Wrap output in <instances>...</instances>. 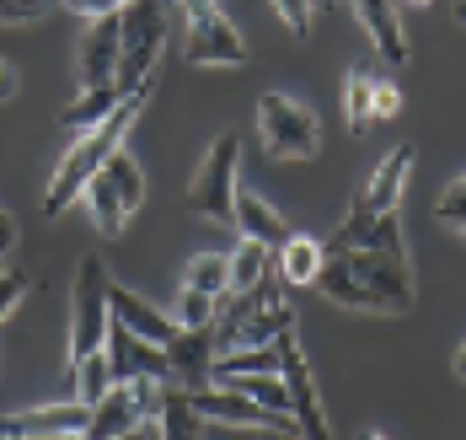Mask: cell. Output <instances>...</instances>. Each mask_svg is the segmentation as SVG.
Listing matches in <instances>:
<instances>
[{"label":"cell","instance_id":"1","mask_svg":"<svg viewBox=\"0 0 466 440\" xmlns=\"http://www.w3.org/2000/svg\"><path fill=\"white\" fill-rule=\"evenodd\" d=\"M317 291L343 306V312H375V317H402L413 312V263L408 252H380V247H360V252H327Z\"/></svg>","mask_w":466,"mask_h":440},{"label":"cell","instance_id":"2","mask_svg":"<svg viewBox=\"0 0 466 440\" xmlns=\"http://www.w3.org/2000/svg\"><path fill=\"white\" fill-rule=\"evenodd\" d=\"M150 92H156V76L145 81V87H135L129 97L118 102L96 129H86V135H76V146L59 156V167H54V178H48V194H44V215H65L76 199L86 194V183H92L96 172L124 150V140H129V129H135V118L145 113V102H150Z\"/></svg>","mask_w":466,"mask_h":440},{"label":"cell","instance_id":"3","mask_svg":"<svg viewBox=\"0 0 466 440\" xmlns=\"http://www.w3.org/2000/svg\"><path fill=\"white\" fill-rule=\"evenodd\" d=\"M408 172H413V146H391L380 156V167H375L370 178L354 189V204H349V215H343V226L327 237V252H354V247L370 242L375 220L380 215H391L397 204H402V189H408Z\"/></svg>","mask_w":466,"mask_h":440},{"label":"cell","instance_id":"4","mask_svg":"<svg viewBox=\"0 0 466 440\" xmlns=\"http://www.w3.org/2000/svg\"><path fill=\"white\" fill-rule=\"evenodd\" d=\"M107 269L102 258H81L76 269V291H70V349H65V371L76 360H86L96 349H107V328H113V306H107Z\"/></svg>","mask_w":466,"mask_h":440},{"label":"cell","instance_id":"5","mask_svg":"<svg viewBox=\"0 0 466 440\" xmlns=\"http://www.w3.org/2000/svg\"><path fill=\"white\" fill-rule=\"evenodd\" d=\"M124 22V59H118V92H135L156 76L167 49V5L161 0H129L118 11Z\"/></svg>","mask_w":466,"mask_h":440},{"label":"cell","instance_id":"6","mask_svg":"<svg viewBox=\"0 0 466 440\" xmlns=\"http://www.w3.org/2000/svg\"><path fill=\"white\" fill-rule=\"evenodd\" d=\"M86 210H92V220H96V231L102 237H118L124 226H129V215L145 204V172H140V161L129 156V150H118L102 172H96L92 183H86Z\"/></svg>","mask_w":466,"mask_h":440},{"label":"cell","instance_id":"7","mask_svg":"<svg viewBox=\"0 0 466 440\" xmlns=\"http://www.w3.org/2000/svg\"><path fill=\"white\" fill-rule=\"evenodd\" d=\"M236 167H241V140H236V129H226V135H215L209 156L198 161V172L187 183V204L215 226H236V194H241Z\"/></svg>","mask_w":466,"mask_h":440},{"label":"cell","instance_id":"8","mask_svg":"<svg viewBox=\"0 0 466 440\" xmlns=\"http://www.w3.org/2000/svg\"><path fill=\"white\" fill-rule=\"evenodd\" d=\"M258 135L274 161H311L322 150V129L311 118V107H300L284 92H263L258 97Z\"/></svg>","mask_w":466,"mask_h":440},{"label":"cell","instance_id":"9","mask_svg":"<svg viewBox=\"0 0 466 440\" xmlns=\"http://www.w3.org/2000/svg\"><path fill=\"white\" fill-rule=\"evenodd\" d=\"M187 11V59L193 65H247V44L220 0H183Z\"/></svg>","mask_w":466,"mask_h":440},{"label":"cell","instance_id":"10","mask_svg":"<svg viewBox=\"0 0 466 440\" xmlns=\"http://www.w3.org/2000/svg\"><path fill=\"white\" fill-rule=\"evenodd\" d=\"M187 403H193V414L198 419H209V425H236V430H279V435H300L295 430V419H284V414H268V408H258L247 392H236V387H198V392H187Z\"/></svg>","mask_w":466,"mask_h":440},{"label":"cell","instance_id":"11","mask_svg":"<svg viewBox=\"0 0 466 440\" xmlns=\"http://www.w3.org/2000/svg\"><path fill=\"white\" fill-rule=\"evenodd\" d=\"M284 387H289V419H295V430L300 440H332L322 419V403H317V382H311V365H306V354H300V339L289 333L284 339Z\"/></svg>","mask_w":466,"mask_h":440},{"label":"cell","instance_id":"12","mask_svg":"<svg viewBox=\"0 0 466 440\" xmlns=\"http://www.w3.org/2000/svg\"><path fill=\"white\" fill-rule=\"evenodd\" d=\"M107 371H113V382H167L172 387V360H167V349L150 339H135L124 322H113L107 328Z\"/></svg>","mask_w":466,"mask_h":440},{"label":"cell","instance_id":"13","mask_svg":"<svg viewBox=\"0 0 466 440\" xmlns=\"http://www.w3.org/2000/svg\"><path fill=\"white\" fill-rule=\"evenodd\" d=\"M118 59H124V22L113 11V16H96L81 38V92L86 87H118Z\"/></svg>","mask_w":466,"mask_h":440},{"label":"cell","instance_id":"14","mask_svg":"<svg viewBox=\"0 0 466 440\" xmlns=\"http://www.w3.org/2000/svg\"><path fill=\"white\" fill-rule=\"evenodd\" d=\"M167 360H172V387L198 392L215 382V328H183L177 339L167 343Z\"/></svg>","mask_w":466,"mask_h":440},{"label":"cell","instance_id":"15","mask_svg":"<svg viewBox=\"0 0 466 440\" xmlns=\"http://www.w3.org/2000/svg\"><path fill=\"white\" fill-rule=\"evenodd\" d=\"M92 425V403L70 397V403H48V408H27V414H11L0 419V435L22 440V435H76Z\"/></svg>","mask_w":466,"mask_h":440},{"label":"cell","instance_id":"16","mask_svg":"<svg viewBox=\"0 0 466 440\" xmlns=\"http://www.w3.org/2000/svg\"><path fill=\"white\" fill-rule=\"evenodd\" d=\"M140 425H150L140 408V392L135 382H113L92 403V425H86V440H118V435H135Z\"/></svg>","mask_w":466,"mask_h":440},{"label":"cell","instance_id":"17","mask_svg":"<svg viewBox=\"0 0 466 440\" xmlns=\"http://www.w3.org/2000/svg\"><path fill=\"white\" fill-rule=\"evenodd\" d=\"M107 306H113V322H124L135 339H150V343H161V349L183 333V328H177V317H167V312H161V306H150L145 295L124 291L118 280L107 285Z\"/></svg>","mask_w":466,"mask_h":440},{"label":"cell","instance_id":"18","mask_svg":"<svg viewBox=\"0 0 466 440\" xmlns=\"http://www.w3.org/2000/svg\"><path fill=\"white\" fill-rule=\"evenodd\" d=\"M354 16L365 27V38L375 44V54L386 65H408V33H402V5L397 0H354Z\"/></svg>","mask_w":466,"mask_h":440},{"label":"cell","instance_id":"19","mask_svg":"<svg viewBox=\"0 0 466 440\" xmlns=\"http://www.w3.org/2000/svg\"><path fill=\"white\" fill-rule=\"evenodd\" d=\"M236 231H241V237H252V242H263V247H274V252L289 242V220H284L268 199L247 194V189L236 194Z\"/></svg>","mask_w":466,"mask_h":440},{"label":"cell","instance_id":"20","mask_svg":"<svg viewBox=\"0 0 466 440\" xmlns=\"http://www.w3.org/2000/svg\"><path fill=\"white\" fill-rule=\"evenodd\" d=\"M327 263V247L317 237H300V231H289V242L274 252V274H279L284 285H317V274H322Z\"/></svg>","mask_w":466,"mask_h":440},{"label":"cell","instance_id":"21","mask_svg":"<svg viewBox=\"0 0 466 440\" xmlns=\"http://www.w3.org/2000/svg\"><path fill=\"white\" fill-rule=\"evenodd\" d=\"M263 280H274V247L241 237V242H236V252H231V295L258 291Z\"/></svg>","mask_w":466,"mask_h":440},{"label":"cell","instance_id":"22","mask_svg":"<svg viewBox=\"0 0 466 440\" xmlns=\"http://www.w3.org/2000/svg\"><path fill=\"white\" fill-rule=\"evenodd\" d=\"M124 97H129V92H118V87H86L81 97L59 113V124H65L70 135H86V129H96V124H102V118H107Z\"/></svg>","mask_w":466,"mask_h":440},{"label":"cell","instance_id":"23","mask_svg":"<svg viewBox=\"0 0 466 440\" xmlns=\"http://www.w3.org/2000/svg\"><path fill=\"white\" fill-rule=\"evenodd\" d=\"M183 285L187 291L215 295V301H226V295H231V252H198V258L183 269Z\"/></svg>","mask_w":466,"mask_h":440},{"label":"cell","instance_id":"24","mask_svg":"<svg viewBox=\"0 0 466 440\" xmlns=\"http://www.w3.org/2000/svg\"><path fill=\"white\" fill-rule=\"evenodd\" d=\"M343 113H349V129L354 135H365L375 124V76L365 65H354L349 81H343Z\"/></svg>","mask_w":466,"mask_h":440},{"label":"cell","instance_id":"25","mask_svg":"<svg viewBox=\"0 0 466 440\" xmlns=\"http://www.w3.org/2000/svg\"><path fill=\"white\" fill-rule=\"evenodd\" d=\"M156 430H161V440H198L204 419L193 414V403H187V392H183V387H167V408H161Z\"/></svg>","mask_w":466,"mask_h":440},{"label":"cell","instance_id":"26","mask_svg":"<svg viewBox=\"0 0 466 440\" xmlns=\"http://www.w3.org/2000/svg\"><path fill=\"white\" fill-rule=\"evenodd\" d=\"M65 376H70V387H76V397H81V403H96L102 392L113 387V371H107V349H96V354H86V360H76Z\"/></svg>","mask_w":466,"mask_h":440},{"label":"cell","instance_id":"27","mask_svg":"<svg viewBox=\"0 0 466 440\" xmlns=\"http://www.w3.org/2000/svg\"><path fill=\"white\" fill-rule=\"evenodd\" d=\"M177 328H215V317H220V301L215 295H204V291H187L183 285V295H177Z\"/></svg>","mask_w":466,"mask_h":440},{"label":"cell","instance_id":"28","mask_svg":"<svg viewBox=\"0 0 466 440\" xmlns=\"http://www.w3.org/2000/svg\"><path fill=\"white\" fill-rule=\"evenodd\" d=\"M434 215H440V226H451V231H461V237H466V172L445 189V194H440Z\"/></svg>","mask_w":466,"mask_h":440},{"label":"cell","instance_id":"29","mask_svg":"<svg viewBox=\"0 0 466 440\" xmlns=\"http://www.w3.org/2000/svg\"><path fill=\"white\" fill-rule=\"evenodd\" d=\"M268 5L279 11V22L295 33V38H306V33H311V16H317V11H311V0H268Z\"/></svg>","mask_w":466,"mask_h":440},{"label":"cell","instance_id":"30","mask_svg":"<svg viewBox=\"0 0 466 440\" xmlns=\"http://www.w3.org/2000/svg\"><path fill=\"white\" fill-rule=\"evenodd\" d=\"M48 11V0H0V27H22V22H38Z\"/></svg>","mask_w":466,"mask_h":440},{"label":"cell","instance_id":"31","mask_svg":"<svg viewBox=\"0 0 466 440\" xmlns=\"http://www.w3.org/2000/svg\"><path fill=\"white\" fill-rule=\"evenodd\" d=\"M397 113H402L397 81H380V76H375V124H386V118H397Z\"/></svg>","mask_w":466,"mask_h":440},{"label":"cell","instance_id":"32","mask_svg":"<svg viewBox=\"0 0 466 440\" xmlns=\"http://www.w3.org/2000/svg\"><path fill=\"white\" fill-rule=\"evenodd\" d=\"M22 295H27V274H11V269H5V274H0V322L22 306Z\"/></svg>","mask_w":466,"mask_h":440},{"label":"cell","instance_id":"33","mask_svg":"<svg viewBox=\"0 0 466 440\" xmlns=\"http://www.w3.org/2000/svg\"><path fill=\"white\" fill-rule=\"evenodd\" d=\"M65 11H76V16H113V11H124V0H65Z\"/></svg>","mask_w":466,"mask_h":440},{"label":"cell","instance_id":"34","mask_svg":"<svg viewBox=\"0 0 466 440\" xmlns=\"http://www.w3.org/2000/svg\"><path fill=\"white\" fill-rule=\"evenodd\" d=\"M16 92H22V76H16V65L0 54V102H11Z\"/></svg>","mask_w":466,"mask_h":440},{"label":"cell","instance_id":"35","mask_svg":"<svg viewBox=\"0 0 466 440\" xmlns=\"http://www.w3.org/2000/svg\"><path fill=\"white\" fill-rule=\"evenodd\" d=\"M11 247H16V220H11V215L0 210V258H5Z\"/></svg>","mask_w":466,"mask_h":440},{"label":"cell","instance_id":"36","mask_svg":"<svg viewBox=\"0 0 466 440\" xmlns=\"http://www.w3.org/2000/svg\"><path fill=\"white\" fill-rule=\"evenodd\" d=\"M118 440H161V430H156V425H140L135 435H118Z\"/></svg>","mask_w":466,"mask_h":440},{"label":"cell","instance_id":"37","mask_svg":"<svg viewBox=\"0 0 466 440\" xmlns=\"http://www.w3.org/2000/svg\"><path fill=\"white\" fill-rule=\"evenodd\" d=\"M451 365H456V376H461V382H466V343H461V349H456V360H451Z\"/></svg>","mask_w":466,"mask_h":440},{"label":"cell","instance_id":"38","mask_svg":"<svg viewBox=\"0 0 466 440\" xmlns=\"http://www.w3.org/2000/svg\"><path fill=\"white\" fill-rule=\"evenodd\" d=\"M343 0H311V11H338Z\"/></svg>","mask_w":466,"mask_h":440},{"label":"cell","instance_id":"39","mask_svg":"<svg viewBox=\"0 0 466 440\" xmlns=\"http://www.w3.org/2000/svg\"><path fill=\"white\" fill-rule=\"evenodd\" d=\"M397 5H413V11H423V5H429V0H397Z\"/></svg>","mask_w":466,"mask_h":440},{"label":"cell","instance_id":"40","mask_svg":"<svg viewBox=\"0 0 466 440\" xmlns=\"http://www.w3.org/2000/svg\"><path fill=\"white\" fill-rule=\"evenodd\" d=\"M22 440H65V435H22Z\"/></svg>","mask_w":466,"mask_h":440},{"label":"cell","instance_id":"41","mask_svg":"<svg viewBox=\"0 0 466 440\" xmlns=\"http://www.w3.org/2000/svg\"><path fill=\"white\" fill-rule=\"evenodd\" d=\"M365 440H391V435H380V430H370V435H365Z\"/></svg>","mask_w":466,"mask_h":440},{"label":"cell","instance_id":"42","mask_svg":"<svg viewBox=\"0 0 466 440\" xmlns=\"http://www.w3.org/2000/svg\"><path fill=\"white\" fill-rule=\"evenodd\" d=\"M161 5H183V0H161Z\"/></svg>","mask_w":466,"mask_h":440},{"label":"cell","instance_id":"43","mask_svg":"<svg viewBox=\"0 0 466 440\" xmlns=\"http://www.w3.org/2000/svg\"><path fill=\"white\" fill-rule=\"evenodd\" d=\"M461 16H466V0H461Z\"/></svg>","mask_w":466,"mask_h":440},{"label":"cell","instance_id":"44","mask_svg":"<svg viewBox=\"0 0 466 440\" xmlns=\"http://www.w3.org/2000/svg\"><path fill=\"white\" fill-rule=\"evenodd\" d=\"M124 5H129V0H124Z\"/></svg>","mask_w":466,"mask_h":440},{"label":"cell","instance_id":"45","mask_svg":"<svg viewBox=\"0 0 466 440\" xmlns=\"http://www.w3.org/2000/svg\"><path fill=\"white\" fill-rule=\"evenodd\" d=\"M0 274H5V269H0Z\"/></svg>","mask_w":466,"mask_h":440}]
</instances>
